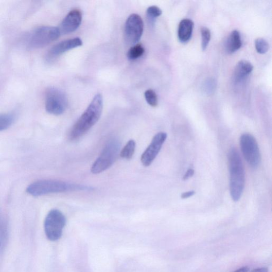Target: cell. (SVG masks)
Instances as JSON below:
<instances>
[{
	"mask_svg": "<svg viewBox=\"0 0 272 272\" xmlns=\"http://www.w3.org/2000/svg\"><path fill=\"white\" fill-rule=\"evenodd\" d=\"M103 107V96L101 94H97L78 121L72 127L69 136L70 140H77L88 133L99 121Z\"/></svg>",
	"mask_w": 272,
	"mask_h": 272,
	"instance_id": "cell-1",
	"label": "cell"
},
{
	"mask_svg": "<svg viewBox=\"0 0 272 272\" xmlns=\"http://www.w3.org/2000/svg\"><path fill=\"white\" fill-rule=\"evenodd\" d=\"M92 190L93 187L85 185L56 180H41L29 184L26 192L32 197H39L50 193Z\"/></svg>",
	"mask_w": 272,
	"mask_h": 272,
	"instance_id": "cell-2",
	"label": "cell"
},
{
	"mask_svg": "<svg viewBox=\"0 0 272 272\" xmlns=\"http://www.w3.org/2000/svg\"><path fill=\"white\" fill-rule=\"evenodd\" d=\"M228 165L231 197L234 201L237 202L241 199L244 189L245 171L242 158L235 147L228 151Z\"/></svg>",
	"mask_w": 272,
	"mask_h": 272,
	"instance_id": "cell-3",
	"label": "cell"
},
{
	"mask_svg": "<svg viewBox=\"0 0 272 272\" xmlns=\"http://www.w3.org/2000/svg\"><path fill=\"white\" fill-rule=\"evenodd\" d=\"M121 148V143L116 139L108 141L100 157L93 163L91 172L93 174L100 173L110 168L115 161Z\"/></svg>",
	"mask_w": 272,
	"mask_h": 272,
	"instance_id": "cell-4",
	"label": "cell"
},
{
	"mask_svg": "<svg viewBox=\"0 0 272 272\" xmlns=\"http://www.w3.org/2000/svg\"><path fill=\"white\" fill-rule=\"evenodd\" d=\"M61 35L59 28L42 26L35 29L30 35L29 47L33 49L45 48L57 40Z\"/></svg>",
	"mask_w": 272,
	"mask_h": 272,
	"instance_id": "cell-5",
	"label": "cell"
},
{
	"mask_svg": "<svg viewBox=\"0 0 272 272\" xmlns=\"http://www.w3.org/2000/svg\"><path fill=\"white\" fill-rule=\"evenodd\" d=\"M66 219L63 213L58 210H51L45 221V230L49 240L55 242L61 238Z\"/></svg>",
	"mask_w": 272,
	"mask_h": 272,
	"instance_id": "cell-6",
	"label": "cell"
},
{
	"mask_svg": "<svg viewBox=\"0 0 272 272\" xmlns=\"http://www.w3.org/2000/svg\"><path fill=\"white\" fill-rule=\"evenodd\" d=\"M68 104L66 94L60 89L52 88L46 95V109L50 114L59 115L66 110Z\"/></svg>",
	"mask_w": 272,
	"mask_h": 272,
	"instance_id": "cell-7",
	"label": "cell"
},
{
	"mask_svg": "<svg viewBox=\"0 0 272 272\" xmlns=\"http://www.w3.org/2000/svg\"><path fill=\"white\" fill-rule=\"evenodd\" d=\"M241 147L243 154L248 165L257 168L260 162L258 145L255 137L250 134H244L241 137Z\"/></svg>",
	"mask_w": 272,
	"mask_h": 272,
	"instance_id": "cell-8",
	"label": "cell"
},
{
	"mask_svg": "<svg viewBox=\"0 0 272 272\" xmlns=\"http://www.w3.org/2000/svg\"><path fill=\"white\" fill-rule=\"evenodd\" d=\"M144 23L137 14L130 15L126 20L124 29L126 42L130 45H135L143 35Z\"/></svg>",
	"mask_w": 272,
	"mask_h": 272,
	"instance_id": "cell-9",
	"label": "cell"
},
{
	"mask_svg": "<svg viewBox=\"0 0 272 272\" xmlns=\"http://www.w3.org/2000/svg\"><path fill=\"white\" fill-rule=\"evenodd\" d=\"M167 138L166 133L160 132L154 136L150 145L141 157V162L146 167H149L156 159Z\"/></svg>",
	"mask_w": 272,
	"mask_h": 272,
	"instance_id": "cell-10",
	"label": "cell"
},
{
	"mask_svg": "<svg viewBox=\"0 0 272 272\" xmlns=\"http://www.w3.org/2000/svg\"><path fill=\"white\" fill-rule=\"evenodd\" d=\"M83 45V42L79 37L73 38L59 42L49 51L47 59L51 61L56 59L63 53Z\"/></svg>",
	"mask_w": 272,
	"mask_h": 272,
	"instance_id": "cell-11",
	"label": "cell"
},
{
	"mask_svg": "<svg viewBox=\"0 0 272 272\" xmlns=\"http://www.w3.org/2000/svg\"><path fill=\"white\" fill-rule=\"evenodd\" d=\"M82 21V13L79 9L71 11L62 20L59 30L61 34H68L77 30Z\"/></svg>",
	"mask_w": 272,
	"mask_h": 272,
	"instance_id": "cell-12",
	"label": "cell"
},
{
	"mask_svg": "<svg viewBox=\"0 0 272 272\" xmlns=\"http://www.w3.org/2000/svg\"><path fill=\"white\" fill-rule=\"evenodd\" d=\"M193 26V21L189 19H184L180 21L178 27V36L181 42L186 43L190 40Z\"/></svg>",
	"mask_w": 272,
	"mask_h": 272,
	"instance_id": "cell-13",
	"label": "cell"
},
{
	"mask_svg": "<svg viewBox=\"0 0 272 272\" xmlns=\"http://www.w3.org/2000/svg\"><path fill=\"white\" fill-rule=\"evenodd\" d=\"M252 63L246 60L239 62L235 71L234 77L236 82H241L247 77L253 70Z\"/></svg>",
	"mask_w": 272,
	"mask_h": 272,
	"instance_id": "cell-14",
	"label": "cell"
},
{
	"mask_svg": "<svg viewBox=\"0 0 272 272\" xmlns=\"http://www.w3.org/2000/svg\"><path fill=\"white\" fill-rule=\"evenodd\" d=\"M242 42L240 32L233 30L226 41V50L228 53L232 54L241 48Z\"/></svg>",
	"mask_w": 272,
	"mask_h": 272,
	"instance_id": "cell-15",
	"label": "cell"
},
{
	"mask_svg": "<svg viewBox=\"0 0 272 272\" xmlns=\"http://www.w3.org/2000/svg\"><path fill=\"white\" fill-rule=\"evenodd\" d=\"M136 145L134 140H130L122 150L121 157L126 160L131 159L135 153Z\"/></svg>",
	"mask_w": 272,
	"mask_h": 272,
	"instance_id": "cell-16",
	"label": "cell"
},
{
	"mask_svg": "<svg viewBox=\"0 0 272 272\" xmlns=\"http://www.w3.org/2000/svg\"><path fill=\"white\" fill-rule=\"evenodd\" d=\"M144 53L145 49L142 45H135L129 50L127 57L129 60H135L142 56Z\"/></svg>",
	"mask_w": 272,
	"mask_h": 272,
	"instance_id": "cell-17",
	"label": "cell"
},
{
	"mask_svg": "<svg viewBox=\"0 0 272 272\" xmlns=\"http://www.w3.org/2000/svg\"><path fill=\"white\" fill-rule=\"evenodd\" d=\"M15 117L10 113L0 114V132L8 129L14 123Z\"/></svg>",
	"mask_w": 272,
	"mask_h": 272,
	"instance_id": "cell-18",
	"label": "cell"
},
{
	"mask_svg": "<svg viewBox=\"0 0 272 272\" xmlns=\"http://www.w3.org/2000/svg\"><path fill=\"white\" fill-rule=\"evenodd\" d=\"M202 35V48L203 51H205L209 44L211 38V34L210 29L206 27L201 28Z\"/></svg>",
	"mask_w": 272,
	"mask_h": 272,
	"instance_id": "cell-19",
	"label": "cell"
},
{
	"mask_svg": "<svg viewBox=\"0 0 272 272\" xmlns=\"http://www.w3.org/2000/svg\"><path fill=\"white\" fill-rule=\"evenodd\" d=\"M269 48L268 43L265 39L259 38L256 40L255 48L258 53H266L268 51Z\"/></svg>",
	"mask_w": 272,
	"mask_h": 272,
	"instance_id": "cell-20",
	"label": "cell"
},
{
	"mask_svg": "<svg viewBox=\"0 0 272 272\" xmlns=\"http://www.w3.org/2000/svg\"><path fill=\"white\" fill-rule=\"evenodd\" d=\"M145 97L147 103L152 107L158 105V98L156 93L152 90H148L145 93Z\"/></svg>",
	"mask_w": 272,
	"mask_h": 272,
	"instance_id": "cell-21",
	"label": "cell"
},
{
	"mask_svg": "<svg viewBox=\"0 0 272 272\" xmlns=\"http://www.w3.org/2000/svg\"><path fill=\"white\" fill-rule=\"evenodd\" d=\"M162 14V10L157 6L149 7L147 10V16L150 22H153L155 19L160 16Z\"/></svg>",
	"mask_w": 272,
	"mask_h": 272,
	"instance_id": "cell-22",
	"label": "cell"
},
{
	"mask_svg": "<svg viewBox=\"0 0 272 272\" xmlns=\"http://www.w3.org/2000/svg\"><path fill=\"white\" fill-rule=\"evenodd\" d=\"M195 171L193 169L190 168L185 173V175L183 177L182 180L186 181L191 178L194 175Z\"/></svg>",
	"mask_w": 272,
	"mask_h": 272,
	"instance_id": "cell-23",
	"label": "cell"
},
{
	"mask_svg": "<svg viewBox=\"0 0 272 272\" xmlns=\"http://www.w3.org/2000/svg\"><path fill=\"white\" fill-rule=\"evenodd\" d=\"M195 193V192L193 190L189 191L187 192H183L181 195V198L182 199H186L190 197H192Z\"/></svg>",
	"mask_w": 272,
	"mask_h": 272,
	"instance_id": "cell-24",
	"label": "cell"
},
{
	"mask_svg": "<svg viewBox=\"0 0 272 272\" xmlns=\"http://www.w3.org/2000/svg\"><path fill=\"white\" fill-rule=\"evenodd\" d=\"M249 270V267L248 266H244L238 269L233 272H248Z\"/></svg>",
	"mask_w": 272,
	"mask_h": 272,
	"instance_id": "cell-25",
	"label": "cell"
},
{
	"mask_svg": "<svg viewBox=\"0 0 272 272\" xmlns=\"http://www.w3.org/2000/svg\"><path fill=\"white\" fill-rule=\"evenodd\" d=\"M251 272H268L266 267L258 268L253 270Z\"/></svg>",
	"mask_w": 272,
	"mask_h": 272,
	"instance_id": "cell-26",
	"label": "cell"
}]
</instances>
